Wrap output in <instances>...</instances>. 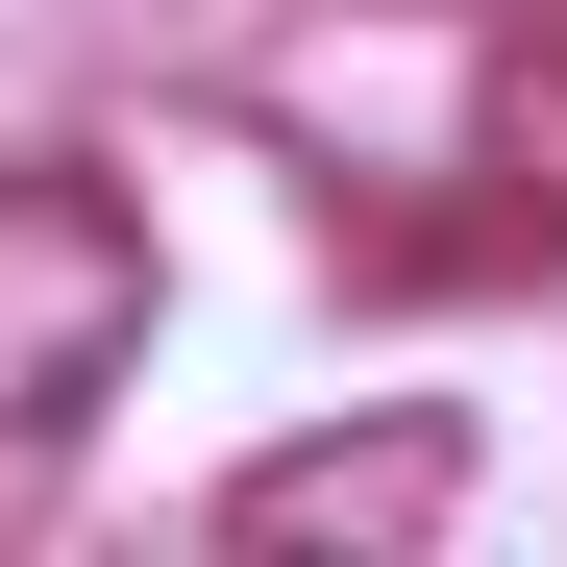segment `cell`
I'll list each match as a JSON object with an SVG mask.
<instances>
[{
    "label": "cell",
    "instance_id": "cell-1",
    "mask_svg": "<svg viewBox=\"0 0 567 567\" xmlns=\"http://www.w3.org/2000/svg\"><path fill=\"white\" fill-rule=\"evenodd\" d=\"M148 198L124 173H0V444H74L148 370Z\"/></svg>",
    "mask_w": 567,
    "mask_h": 567
},
{
    "label": "cell",
    "instance_id": "cell-2",
    "mask_svg": "<svg viewBox=\"0 0 567 567\" xmlns=\"http://www.w3.org/2000/svg\"><path fill=\"white\" fill-rule=\"evenodd\" d=\"M468 518V420H321V444H247L223 468V543H346V567H395Z\"/></svg>",
    "mask_w": 567,
    "mask_h": 567
},
{
    "label": "cell",
    "instance_id": "cell-3",
    "mask_svg": "<svg viewBox=\"0 0 567 567\" xmlns=\"http://www.w3.org/2000/svg\"><path fill=\"white\" fill-rule=\"evenodd\" d=\"M468 198H494V247L567 271V50H518L494 100H468Z\"/></svg>",
    "mask_w": 567,
    "mask_h": 567
}]
</instances>
